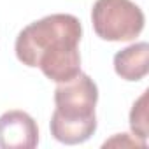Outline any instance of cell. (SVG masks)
Segmentation results:
<instances>
[{"label":"cell","instance_id":"2","mask_svg":"<svg viewBox=\"0 0 149 149\" xmlns=\"http://www.w3.org/2000/svg\"><path fill=\"white\" fill-rule=\"evenodd\" d=\"M97 83L84 72H79L67 83H58L54 90L56 107L49 121L51 135L67 146L83 144L91 139L97 132Z\"/></svg>","mask_w":149,"mask_h":149},{"label":"cell","instance_id":"3","mask_svg":"<svg viewBox=\"0 0 149 149\" xmlns=\"http://www.w3.org/2000/svg\"><path fill=\"white\" fill-rule=\"evenodd\" d=\"M91 23L102 40L128 42L140 35L146 16L132 0H97L91 9Z\"/></svg>","mask_w":149,"mask_h":149},{"label":"cell","instance_id":"6","mask_svg":"<svg viewBox=\"0 0 149 149\" xmlns=\"http://www.w3.org/2000/svg\"><path fill=\"white\" fill-rule=\"evenodd\" d=\"M147 97L149 90H144L142 95L133 102L132 111H130V128L133 137L140 140H147L149 135V123H147Z\"/></svg>","mask_w":149,"mask_h":149},{"label":"cell","instance_id":"1","mask_svg":"<svg viewBox=\"0 0 149 149\" xmlns=\"http://www.w3.org/2000/svg\"><path fill=\"white\" fill-rule=\"evenodd\" d=\"M83 25L72 14H49L25 26L14 44L18 60L40 68L54 83H67L81 72L79 42Z\"/></svg>","mask_w":149,"mask_h":149},{"label":"cell","instance_id":"7","mask_svg":"<svg viewBox=\"0 0 149 149\" xmlns=\"http://www.w3.org/2000/svg\"><path fill=\"white\" fill-rule=\"evenodd\" d=\"M107 146H135V147H146L147 142H144V140H140L137 137L128 139V133H118L111 140H105L104 142V147H107Z\"/></svg>","mask_w":149,"mask_h":149},{"label":"cell","instance_id":"4","mask_svg":"<svg viewBox=\"0 0 149 149\" xmlns=\"http://www.w3.org/2000/svg\"><path fill=\"white\" fill-rule=\"evenodd\" d=\"M39 146V126L25 111H7L0 116V149H33Z\"/></svg>","mask_w":149,"mask_h":149},{"label":"cell","instance_id":"5","mask_svg":"<svg viewBox=\"0 0 149 149\" xmlns=\"http://www.w3.org/2000/svg\"><path fill=\"white\" fill-rule=\"evenodd\" d=\"M149 46L147 42L132 44L114 54V72L125 81H142L149 72Z\"/></svg>","mask_w":149,"mask_h":149}]
</instances>
